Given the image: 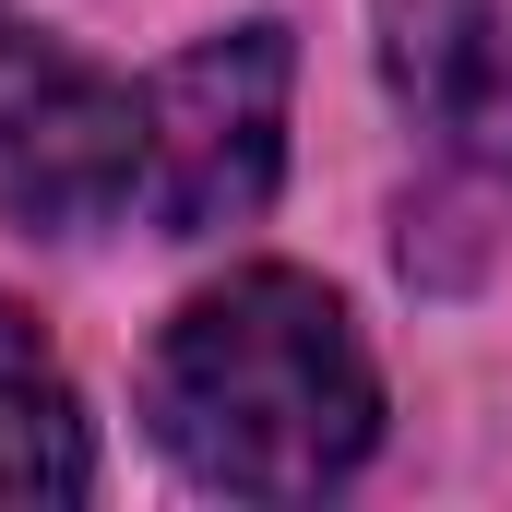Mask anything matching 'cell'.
<instances>
[{"label": "cell", "mask_w": 512, "mask_h": 512, "mask_svg": "<svg viewBox=\"0 0 512 512\" xmlns=\"http://www.w3.org/2000/svg\"><path fill=\"white\" fill-rule=\"evenodd\" d=\"M382 84L453 167L512 179V12L501 0H382Z\"/></svg>", "instance_id": "4"}, {"label": "cell", "mask_w": 512, "mask_h": 512, "mask_svg": "<svg viewBox=\"0 0 512 512\" xmlns=\"http://www.w3.org/2000/svg\"><path fill=\"white\" fill-rule=\"evenodd\" d=\"M36 60H48V36H36V24H24L12 0H0V96H12V84H24Z\"/></svg>", "instance_id": "6"}, {"label": "cell", "mask_w": 512, "mask_h": 512, "mask_svg": "<svg viewBox=\"0 0 512 512\" xmlns=\"http://www.w3.org/2000/svg\"><path fill=\"white\" fill-rule=\"evenodd\" d=\"M84 489H96V429L36 322L0 298V501H84Z\"/></svg>", "instance_id": "5"}, {"label": "cell", "mask_w": 512, "mask_h": 512, "mask_svg": "<svg viewBox=\"0 0 512 512\" xmlns=\"http://www.w3.org/2000/svg\"><path fill=\"white\" fill-rule=\"evenodd\" d=\"M286 84H298L286 24L203 36V48H179L155 72V96H143V191H155L167 239L251 227L274 203V179H286Z\"/></svg>", "instance_id": "2"}, {"label": "cell", "mask_w": 512, "mask_h": 512, "mask_svg": "<svg viewBox=\"0 0 512 512\" xmlns=\"http://www.w3.org/2000/svg\"><path fill=\"white\" fill-rule=\"evenodd\" d=\"M143 417H155V441H167V465L191 489L322 501L382 441V382H370V346H358L346 298L262 262V274L203 286L155 334Z\"/></svg>", "instance_id": "1"}, {"label": "cell", "mask_w": 512, "mask_h": 512, "mask_svg": "<svg viewBox=\"0 0 512 512\" xmlns=\"http://www.w3.org/2000/svg\"><path fill=\"white\" fill-rule=\"evenodd\" d=\"M131 179H143V108L108 72H84V60L48 48L0 96V203L36 215V227H60V239H84V227H108L131 203Z\"/></svg>", "instance_id": "3"}]
</instances>
